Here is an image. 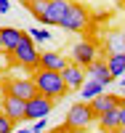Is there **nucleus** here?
Here are the masks:
<instances>
[{"instance_id": "9d476101", "label": "nucleus", "mask_w": 125, "mask_h": 133, "mask_svg": "<svg viewBox=\"0 0 125 133\" xmlns=\"http://www.w3.org/2000/svg\"><path fill=\"white\" fill-rule=\"evenodd\" d=\"M69 5H72V0H51V5H48V16H45L43 27H59L61 19H64V14L69 11Z\"/></svg>"}, {"instance_id": "423d86ee", "label": "nucleus", "mask_w": 125, "mask_h": 133, "mask_svg": "<svg viewBox=\"0 0 125 133\" xmlns=\"http://www.w3.org/2000/svg\"><path fill=\"white\" fill-rule=\"evenodd\" d=\"M5 93L29 101V98L37 96V85H35V80H32V77H14V80L5 83Z\"/></svg>"}, {"instance_id": "cd10ccee", "label": "nucleus", "mask_w": 125, "mask_h": 133, "mask_svg": "<svg viewBox=\"0 0 125 133\" xmlns=\"http://www.w3.org/2000/svg\"><path fill=\"white\" fill-rule=\"evenodd\" d=\"M0 51H3V37H0Z\"/></svg>"}, {"instance_id": "9b49d317", "label": "nucleus", "mask_w": 125, "mask_h": 133, "mask_svg": "<svg viewBox=\"0 0 125 133\" xmlns=\"http://www.w3.org/2000/svg\"><path fill=\"white\" fill-rule=\"evenodd\" d=\"M67 64H69V59H67V56H61V53H56V51H43V53H40V66H37V69L64 72Z\"/></svg>"}, {"instance_id": "a211bd4d", "label": "nucleus", "mask_w": 125, "mask_h": 133, "mask_svg": "<svg viewBox=\"0 0 125 133\" xmlns=\"http://www.w3.org/2000/svg\"><path fill=\"white\" fill-rule=\"evenodd\" d=\"M107 66L115 80H120V77H125V53H117V56H107Z\"/></svg>"}, {"instance_id": "f257e3e1", "label": "nucleus", "mask_w": 125, "mask_h": 133, "mask_svg": "<svg viewBox=\"0 0 125 133\" xmlns=\"http://www.w3.org/2000/svg\"><path fill=\"white\" fill-rule=\"evenodd\" d=\"M32 80H35V85H37V93H43V96H48V98H64L67 93H69V88H67V83H64V77H61V72H51V69H35L32 72Z\"/></svg>"}, {"instance_id": "20e7f679", "label": "nucleus", "mask_w": 125, "mask_h": 133, "mask_svg": "<svg viewBox=\"0 0 125 133\" xmlns=\"http://www.w3.org/2000/svg\"><path fill=\"white\" fill-rule=\"evenodd\" d=\"M88 24H90V14L80 5V3H72L69 5V11L64 14V19H61V29H67V32H85L88 29Z\"/></svg>"}, {"instance_id": "6e6552de", "label": "nucleus", "mask_w": 125, "mask_h": 133, "mask_svg": "<svg viewBox=\"0 0 125 133\" xmlns=\"http://www.w3.org/2000/svg\"><path fill=\"white\" fill-rule=\"evenodd\" d=\"M0 112L8 115L14 123H27V101L24 98H16V96H3V101H0Z\"/></svg>"}, {"instance_id": "dca6fc26", "label": "nucleus", "mask_w": 125, "mask_h": 133, "mask_svg": "<svg viewBox=\"0 0 125 133\" xmlns=\"http://www.w3.org/2000/svg\"><path fill=\"white\" fill-rule=\"evenodd\" d=\"M77 93H80V101H93L96 96L107 93V83H101V80H93V77H88V80H85V85H83Z\"/></svg>"}, {"instance_id": "b1692460", "label": "nucleus", "mask_w": 125, "mask_h": 133, "mask_svg": "<svg viewBox=\"0 0 125 133\" xmlns=\"http://www.w3.org/2000/svg\"><path fill=\"white\" fill-rule=\"evenodd\" d=\"M120 117H122V128H125V96L120 98Z\"/></svg>"}, {"instance_id": "7ed1b4c3", "label": "nucleus", "mask_w": 125, "mask_h": 133, "mask_svg": "<svg viewBox=\"0 0 125 133\" xmlns=\"http://www.w3.org/2000/svg\"><path fill=\"white\" fill-rule=\"evenodd\" d=\"M11 59H14L19 66H24V69H32V72H35L37 66H40V51H37V43L27 35L24 40L19 43V48L11 53Z\"/></svg>"}, {"instance_id": "4be33fe9", "label": "nucleus", "mask_w": 125, "mask_h": 133, "mask_svg": "<svg viewBox=\"0 0 125 133\" xmlns=\"http://www.w3.org/2000/svg\"><path fill=\"white\" fill-rule=\"evenodd\" d=\"M45 128H48V120H35L29 125V133H45Z\"/></svg>"}, {"instance_id": "c85d7f7f", "label": "nucleus", "mask_w": 125, "mask_h": 133, "mask_svg": "<svg viewBox=\"0 0 125 133\" xmlns=\"http://www.w3.org/2000/svg\"><path fill=\"white\" fill-rule=\"evenodd\" d=\"M21 3H24V5H27V3H29V0H21Z\"/></svg>"}, {"instance_id": "aec40b11", "label": "nucleus", "mask_w": 125, "mask_h": 133, "mask_svg": "<svg viewBox=\"0 0 125 133\" xmlns=\"http://www.w3.org/2000/svg\"><path fill=\"white\" fill-rule=\"evenodd\" d=\"M27 35H29L32 40H35L37 45H40V43H48V40L53 37L51 32H48V27H32V29H27Z\"/></svg>"}, {"instance_id": "39448f33", "label": "nucleus", "mask_w": 125, "mask_h": 133, "mask_svg": "<svg viewBox=\"0 0 125 133\" xmlns=\"http://www.w3.org/2000/svg\"><path fill=\"white\" fill-rule=\"evenodd\" d=\"M96 59H98V45H96L93 40H80V43H75L72 51H69V61L80 64L83 69H85V66H90Z\"/></svg>"}, {"instance_id": "f03ea898", "label": "nucleus", "mask_w": 125, "mask_h": 133, "mask_svg": "<svg viewBox=\"0 0 125 133\" xmlns=\"http://www.w3.org/2000/svg\"><path fill=\"white\" fill-rule=\"evenodd\" d=\"M98 120V115L93 112V107H90V101H77V104H72L69 109H67V128L69 130H85V128H90Z\"/></svg>"}, {"instance_id": "bb28decb", "label": "nucleus", "mask_w": 125, "mask_h": 133, "mask_svg": "<svg viewBox=\"0 0 125 133\" xmlns=\"http://www.w3.org/2000/svg\"><path fill=\"white\" fill-rule=\"evenodd\" d=\"M115 133H125V128H120V130H115Z\"/></svg>"}, {"instance_id": "412c9836", "label": "nucleus", "mask_w": 125, "mask_h": 133, "mask_svg": "<svg viewBox=\"0 0 125 133\" xmlns=\"http://www.w3.org/2000/svg\"><path fill=\"white\" fill-rule=\"evenodd\" d=\"M14 128H16V123H14L8 115L0 112V133H14Z\"/></svg>"}, {"instance_id": "2eb2a0df", "label": "nucleus", "mask_w": 125, "mask_h": 133, "mask_svg": "<svg viewBox=\"0 0 125 133\" xmlns=\"http://www.w3.org/2000/svg\"><path fill=\"white\" fill-rule=\"evenodd\" d=\"M104 51L109 56H117V53H125V32H107L104 35Z\"/></svg>"}, {"instance_id": "5701e85b", "label": "nucleus", "mask_w": 125, "mask_h": 133, "mask_svg": "<svg viewBox=\"0 0 125 133\" xmlns=\"http://www.w3.org/2000/svg\"><path fill=\"white\" fill-rule=\"evenodd\" d=\"M11 11V0H0V14H8Z\"/></svg>"}, {"instance_id": "4468645a", "label": "nucleus", "mask_w": 125, "mask_h": 133, "mask_svg": "<svg viewBox=\"0 0 125 133\" xmlns=\"http://www.w3.org/2000/svg\"><path fill=\"white\" fill-rule=\"evenodd\" d=\"M85 75H88V77H93V80L107 83V85L115 83V77H112V72H109V66H107V61H104V59H96L90 66H85Z\"/></svg>"}, {"instance_id": "a878e982", "label": "nucleus", "mask_w": 125, "mask_h": 133, "mask_svg": "<svg viewBox=\"0 0 125 133\" xmlns=\"http://www.w3.org/2000/svg\"><path fill=\"white\" fill-rule=\"evenodd\" d=\"M14 133H29V128H19V130H14Z\"/></svg>"}, {"instance_id": "f3484780", "label": "nucleus", "mask_w": 125, "mask_h": 133, "mask_svg": "<svg viewBox=\"0 0 125 133\" xmlns=\"http://www.w3.org/2000/svg\"><path fill=\"white\" fill-rule=\"evenodd\" d=\"M98 125H101V130H107V133H115V130H120V128H122L120 107H117V109H112V112H104V115L98 117Z\"/></svg>"}, {"instance_id": "0eeeda50", "label": "nucleus", "mask_w": 125, "mask_h": 133, "mask_svg": "<svg viewBox=\"0 0 125 133\" xmlns=\"http://www.w3.org/2000/svg\"><path fill=\"white\" fill-rule=\"evenodd\" d=\"M53 107H56L53 98L37 93L35 98H29V101H27V120H29V123H35V120H45V117L53 112Z\"/></svg>"}, {"instance_id": "f8f14e48", "label": "nucleus", "mask_w": 125, "mask_h": 133, "mask_svg": "<svg viewBox=\"0 0 125 133\" xmlns=\"http://www.w3.org/2000/svg\"><path fill=\"white\" fill-rule=\"evenodd\" d=\"M0 37H3V51L5 53H14L19 48V43L27 37V32H21L16 27H0Z\"/></svg>"}, {"instance_id": "6ab92c4d", "label": "nucleus", "mask_w": 125, "mask_h": 133, "mask_svg": "<svg viewBox=\"0 0 125 133\" xmlns=\"http://www.w3.org/2000/svg\"><path fill=\"white\" fill-rule=\"evenodd\" d=\"M48 5H51V0H29V3H27V11L43 24L45 16H48Z\"/></svg>"}, {"instance_id": "1a4fd4ad", "label": "nucleus", "mask_w": 125, "mask_h": 133, "mask_svg": "<svg viewBox=\"0 0 125 133\" xmlns=\"http://www.w3.org/2000/svg\"><path fill=\"white\" fill-rule=\"evenodd\" d=\"M61 77H64V83H67V88H69V91H80V88L85 85V80H88L85 69H83L80 64H75V61L67 64V69L61 72Z\"/></svg>"}, {"instance_id": "393cba45", "label": "nucleus", "mask_w": 125, "mask_h": 133, "mask_svg": "<svg viewBox=\"0 0 125 133\" xmlns=\"http://www.w3.org/2000/svg\"><path fill=\"white\" fill-rule=\"evenodd\" d=\"M120 91H122V96H125V77H120Z\"/></svg>"}, {"instance_id": "ddd939ff", "label": "nucleus", "mask_w": 125, "mask_h": 133, "mask_svg": "<svg viewBox=\"0 0 125 133\" xmlns=\"http://www.w3.org/2000/svg\"><path fill=\"white\" fill-rule=\"evenodd\" d=\"M120 98H122V96H115V93H101V96H96L93 101H90V107H93V112L101 117L104 112H112V109H117V107H120Z\"/></svg>"}]
</instances>
